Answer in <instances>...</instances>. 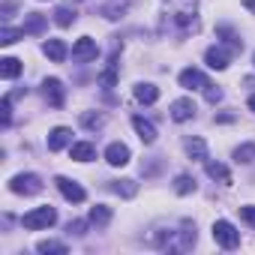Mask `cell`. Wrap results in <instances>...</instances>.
<instances>
[{
    "label": "cell",
    "instance_id": "cell-31",
    "mask_svg": "<svg viewBox=\"0 0 255 255\" xmlns=\"http://www.w3.org/2000/svg\"><path fill=\"white\" fill-rule=\"evenodd\" d=\"M114 84H117V66L111 63V66H108V69L99 75V87H102V90H111Z\"/></svg>",
    "mask_w": 255,
    "mask_h": 255
},
{
    "label": "cell",
    "instance_id": "cell-4",
    "mask_svg": "<svg viewBox=\"0 0 255 255\" xmlns=\"http://www.w3.org/2000/svg\"><path fill=\"white\" fill-rule=\"evenodd\" d=\"M213 240H216L222 249H237V246H240V231H237L228 219H216V222H213Z\"/></svg>",
    "mask_w": 255,
    "mask_h": 255
},
{
    "label": "cell",
    "instance_id": "cell-11",
    "mask_svg": "<svg viewBox=\"0 0 255 255\" xmlns=\"http://www.w3.org/2000/svg\"><path fill=\"white\" fill-rule=\"evenodd\" d=\"M69 144H72V129L69 126H54V129L48 132V150L51 153H57V150H63Z\"/></svg>",
    "mask_w": 255,
    "mask_h": 255
},
{
    "label": "cell",
    "instance_id": "cell-36",
    "mask_svg": "<svg viewBox=\"0 0 255 255\" xmlns=\"http://www.w3.org/2000/svg\"><path fill=\"white\" fill-rule=\"evenodd\" d=\"M15 9H18V3H15V0H6V3L0 6V15H3V18H9V12H15Z\"/></svg>",
    "mask_w": 255,
    "mask_h": 255
},
{
    "label": "cell",
    "instance_id": "cell-16",
    "mask_svg": "<svg viewBox=\"0 0 255 255\" xmlns=\"http://www.w3.org/2000/svg\"><path fill=\"white\" fill-rule=\"evenodd\" d=\"M69 156L75 162H90V159H96V147L90 141H72L69 144Z\"/></svg>",
    "mask_w": 255,
    "mask_h": 255
},
{
    "label": "cell",
    "instance_id": "cell-21",
    "mask_svg": "<svg viewBox=\"0 0 255 255\" xmlns=\"http://www.w3.org/2000/svg\"><path fill=\"white\" fill-rule=\"evenodd\" d=\"M111 192L120 195V198H135L138 183H135V180H111Z\"/></svg>",
    "mask_w": 255,
    "mask_h": 255
},
{
    "label": "cell",
    "instance_id": "cell-24",
    "mask_svg": "<svg viewBox=\"0 0 255 255\" xmlns=\"http://www.w3.org/2000/svg\"><path fill=\"white\" fill-rule=\"evenodd\" d=\"M216 36H222L225 45H231V51H240V48H243V39H240L228 24H219V27H216Z\"/></svg>",
    "mask_w": 255,
    "mask_h": 255
},
{
    "label": "cell",
    "instance_id": "cell-25",
    "mask_svg": "<svg viewBox=\"0 0 255 255\" xmlns=\"http://www.w3.org/2000/svg\"><path fill=\"white\" fill-rule=\"evenodd\" d=\"M81 126H84V129H102V126H105V114L102 111H84L81 114Z\"/></svg>",
    "mask_w": 255,
    "mask_h": 255
},
{
    "label": "cell",
    "instance_id": "cell-35",
    "mask_svg": "<svg viewBox=\"0 0 255 255\" xmlns=\"http://www.w3.org/2000/svg\"><path fill=\"white\" fill-rule=\"evenodd\" d=\"M204 96H207V102H219V99H222V90L213 87V84H207V87H204Z\"/></svg>",
    "mask_w": 255,
    "mask_h": 255
},
{
    "label": "cell",
    "instance_id": "cell-27",
    "mask_svg": "<svg viewBox=\"0 0 255 255\" xmlns=\"http://www.w3.org/2000/svg\"><path fill=\"white\" fill-rule=\"evenodd\" d=\"M36 252H42V255H63L66 252V243H60V240H39L36 243Z\"/></svg>",
    "mask_w": 255,
    "mask_h": 255
},
{
    "label": "cell",
    "instance_id": "cell-10",
    "mask_svg": "<svg viewBox=\"0 0 255 255\" xmlns=\"http://www.w3.org/2000/svg\"><path fill=\"white\" fill-rule=\"evenodd\" d=\"M177 81H180V87H183V90H204V87L210 84V81H207V75H204L201 69H192V66H189V69H183Z\"/></svg>",
    "mask_w": 255,
    "mask_h": 255
},
{
    "label": "cell",
    "instance_id": "cell-13",
    "mask_svg": "<svg viewBox=\"0 0 255 255\" xmlns=\"http://www.w3.org/2000/svg\"><path fill=\"white\" fill-rule=\"evenodd\" d=\"M42 93H45V99H48V105H51V108H60V105H63V99H66L63 84H60L57 78H45V81H42Z\"/></svg>",
    "mask_w": 255,
    "mask_h": 255
},
{
    "label": "cell",
    "instance_id": "cell-26",
    "mask_svg": "<svg viewBox=\"0 0 255 255\" xmlns=\"http://www.w3.org/2000/svg\"><path fill=\"white\" fill-rule=\"evenodd\" d=\"M234 162H243V165H249V162H255V141H249V144H240V147H234Z\"/></svg>",
    "mask_w": 255,
    "mask_h": 255
},
{
    "label": "cell",
    "instance_id": "cell-5",
    "mask_svg": "<svg viewBox=\"0 0 255 255\" xmlns=\"http://www.w3.org/2000/svg\"><path fill=\"white\" fill-rule=\"evenodd\" d=\"M9 189H12L15 195H36V192H42V177L33 174V171L15 174V177L9 180Z\"/></svg>",
    "mask_w": 255,
    "mask_h": 255
},
{
    "label": "cell",
    "instance_id": "cell-19",
    "mask_svg": "<svg viewBox=\"0 0 255 255\" xmlns=\"http://www.w3.org/2000/svg\"><path fill=\"white\" fill-rule=\"evenodd\" d=\"M87 222H90V225H96V228H105V225L111 222V207H105V204H96V207H90V213H87Z\"/></svg>",
    "mask_w": 255,
    "mask_h": 255
},
{
    "label": "cell",
    "instance_id": "cell-2",
    "mask_svg": "<svg viewBox=\"0 0 255 255\" xmlns=\"http://www.w3.org/2000/svg\"><path fill=\"white\" fill-rule=\"evenodd\" d=\"M57 222V210L51 204H42V207H33L21 216V225L30 228V231H39V228H51Z\"/></svg>",
    "mask_w": 255,
    "mask_h": 255
},
{
    "label": "cell",
    "instance_id": "cell-30",
    "mask_svg": "<svg viewBox=\"0 0 255 255\" xmlns=\"http://www.w3.org/2000/svg\"><path fill=\"white\" fill-rule=\"evenodd\" d=\"M75 21V12L69 9V6H60V9H54V24H60V27H69Z\"/></svg>",
    "mask_w": 255,
    "mask_h": 255
},
{
    "label": "cell",
    "instance_id": "cell-15",
    "mask_svg": "<svg viewBox=\"0 0 255 255\" xmlns=\"http://www.w3.org/2000/svg\"><path fill=\"white\" fill-rule=\"evenodd\" d=\"M42 51H45V57H48L51 63H63V60H66V54H69V48H66V42H63V39H45Z\"/></svg>",
    "mask_w": 255,
    "mask_h": 255
},
{
    "label": "cell",
    "instance_id": "cell-20",
    "mask_svg": "<svg viewBox=\"0 0 255 255\" xmlns=\"http://www.w3.org/2000/svg\"><path fill=\"white\" fill-rule=\"evenodd\" d=\"M204 171H207V177H213V180H219V183H231V171H228L222 162L207 159V162H204Z\"/></svg>",
    "mask_w": 255,
    "mask_h": 255
},
{
    "label": "cell",
    "instance_id": "cell-7",
    "mask_svg": "<svg viewBox=\"0 0 255 255\" xmlns=\"http://www.w3.org/2000/svg\"><path fill=\"white\" fill-rule=\"evenodd\" d=\"M54 183H57V189H60V195L66 198V201H72V204H81L84 198H87V192L75 183V180H69V177H54Z\"/></svg>",
    "mask_w": 255,
    "mask_h": 255
},
{
    "label": "cell",
    "instance_id": "cell-14",
    "mask_svg": "<svg viewBox=\"0 0 255 255\" xmlns=\"http://www.w3.org/2000/svg\"><path fill=\"white\" fill-rule=\"evenodd\" d=\"M132 129L138 132V138H141L144 144H153V141H156V126H153L147 117L135 114V117H132Z\"/></svg>",
    "mask_w": 255,
    "mask_h": 255
},
{
    "label": "cell",
    "instance_id": "cell-9",
    "mask_svg": "<svg viewBox=\"0 0 255 255\" xmlns=\"http://www.w3.org/2000/svg\"><path fill=\"white\" fill-rule=\"evenodd\" d=\"M96 54H99V45H96V39H90V36H81V39L72 45V57L81 60V63L96 60Z\"/></svg>",
    "mask_w": 255,
    "mask_h": 255
},
{
    "label": "cell",
    "instance_id": "cell-18",
    "mask_svg": "<svg viewBox=\"0 0 255 255\" xmlns=\"http://www.w3.org/2000/svg\"><path fill=\"white\" fill-rule=\"evenodd\" d=\"M183 150H186L192 159H198V162H207V144H204V138H195V135L183 138Z\"/></svg>",
    "mask_w": 255,
    "mask_h": 255
},
{
    "label": "cell",
    "instance_id": "cell-37",
    "mask_svg": "<svg viewBox=\"0 0 255 255\" xmlns=\"http://www.w3.org/2000/svg\"><path fill=\"white\" fill-rule=\"evenodd\" d=\"M243 6H246V9H252V12H255V0H243Z\"/></svg>",
    "mask_w": 255,
    "mask_h": 255
},
{
    "label": "cell",
    "instance_id": "cell-12",
    "mask_svg": "<svg viewBox=\"0 0 255 255\" xmlns=\"http://www.w3.org/2000/svg\"><path fill=\"white\" fill-rule=\"evenodd\" d=\"M105 162L114 165V168H123L126 162H129V147L120 144V141H111V144L105 147Z\"/></svg>",
    "mask_w": 255,
    "mask_h": 255
},
{
    "label": "cell",
    "instance_id": "cell-22",
    "mask_svg": "<svg viewBox=\"0 0 255 255\" xmlns=\"http://www.w3.org/2000/svg\"><path fill=\"white\" fill-rule=\"evenodd\" d=\"M45 24H48V18H45V15H39V12H30V15H24V24H21V30H24V33H42V30H45Z\"/></svg>",
    "mask_w": 255,
    "mask_h": 255
},
{
    "label": "cell",
    "instance_id": "cell-1",
    "mask_svg": "<svg viewBox=\"0 0 255 255\" xmlns=\"http://www.w3.org/2000/svg\"><path fill=\"white\" fill-rule=\"evenodd\" d=\"M195 222L189 219H171V222H156L147 234V243L162 249V252H189L195 246Z\"/></svg>",
    "mask_w": 255,
    "mask_h": 255
},
{
    "label": "cell",
    "instance_id": "cell-34",
    "mask_svg": "<svg viewBox=\"0 0 255 255\" xmlns=\"http://www.w3.org/2000/svg\"><path fill=\"white\" fill-rule=\"evenodd\" d=\"M87 225H90V222H84V219H72V222L66 225V231H69V234H75V237H81Z\"/></svg>",
    "mask_w": 255,
    "mask_h": 255
},
{
    "label": "cell",
    "instance_id": "cell-39",
    "mask_svg": "<svg viewBox=\"0 0 255 255\" xmlns=\"http://www.w3.org/2000/svg\"><path fill=\"white\" fill-rule=\"evenodd\" d=\"M252 63H255V54H252Z\"/></svg>",
    "mask_w": 255,
    "mask_h": 255
},
{
    "label": "cell",
    "instance_id": "cell-23",
    "mask_svg": "<svg viewBox=\"0 0 255 255\" xmlns=\"http://www.w3.org/2000/svg\"><path fill=\"white\" fill-rule=\"evenodd\" d=\"M0 75H3L6 81L18 78V75H21V60H15V57H3V60H0Z\"/></svg>",
    "mask_w": 255,
    "mask_h": 255
},
{
    "label": "cell",
    "instance_id": "cell-3",
    "mask_svg": "<svg viewBox=\"0 0 255 255\" xmlns=\"http://www.w3.org/2000/svg\"><path fill=\"white\" fill-rule=\"evenodd\" d=\"M168 9H171V18L180 30H189L195 27V0H165Z\"/></svg>",
    "mask_w": 255,
    "mask_h": 255
},
{
    "label": "cell",
    "instance_id": "cell-17",
    "mask_svg": "<svg viewBox=\"0 0 255 255\" xmlns=\"http://www.w3.org/2000/svg\"><path fill=\"white\" fill-rule=\"evenodd\" d=\"M132 93H135V99H138V102H144V105H153V102L159 99V87H156V84H150V81H138Z\"/></svg>",
    "mask_w": 255,
    "mask_h": 255
},
{
    "label": "cell",
    "instance_id": "cell-8",
    "mask_svg": "<svg viewBox=\"0 0 255 255\" xmlns=\"http://www.w3.org/2000/svg\"><path fill=\"white\" fill-rule=\"evenodd\" d=\"M168 111H171V120H174V123H186V120L195 117V102H192L189 96H180V99L171 102Z\"/></svg>",
    "mask_w": 255,
    "mask_h": 255
},
{
    "label": "cell",
    "instance_id": "cell-29",
    "mask_svg": "<svg viewBox=\"0 0 255 255\" xmlns=\"http://www.w3.org/2000/svg\"><path fill=\"white\" fill-rule=\"evenodd\" d=\"M21 36H24V30H15V27H9V24L0 27V45H12V42H18Z\"/></svg>",
    "mask_w": 255,
    "mask_h": 255
},
{
    "label": "cell",
    "instance_id": "cell-6",
    "mask_svg": "<svg viewBox=\"0 0 255 255\" xmlns=\"http://www.w3.org/2000/svg\"><path fill=\"white\" fill-rule=\"evenodd\" d=\"M204 63H207L210 69L222 72V69H228V63H231V51H228L225 45H213V48L204 51Z\"/></svg>",
    "mask_w": 255,
    "mask_h": 255
},
{
    "label": "cell",
    "instance_id": "cell-28",
    "mask_svg": "<svg viewBox=\"0 0 255 255\" xmlns=\"http://www.w3.org/2000/svg\"><path fill=\"white\" fill-rule=\"evenodd\" d=\"M174 192H177V195H189V192H195V177H189V174H177V177H174Z\"/></svg>",
    "mask_w": 255,
    "mask_h": 255
},
{
    "label": "cell",
    "instance_id": "cell-32",
    "mask_svg": "<svg viewBox=\"0 0 255 255\" xmlns=\"http://www.w3.org/2000/svg\"><path fill=\"white\" fill-rule=\"evenodd\" d=\"M0 111H3V126H9V123H12V93L3 96V102H0Z\"/></svg>",
    "mask_w": 255,
    "mask_h": 255
},
{
    "label": "cell",
    "instance_id": "cell-33",
    "mask_svg": "<svg viewBox=\"0 0 255 255\" xmlns=\"http://www.w3.org/2000/svg\"><path fill=\"white\" fill-rule=\"evenodd\" d=\"M240 219H243L249 228H255V204H246V207H240Z\"/></svg>",
    "mask_w": 255,
    "mask_h": 255
},
{
    "label": "cell",
    "instance_id": "cell-38",
    "mask_svg": "<svg viewBox=\"0 0 255 255\" xmlns=\"http://www.w3.org/2000/svg\"><path fill=\"white\" fill-rule=\"evenodd\" d=\"M249 108H252V111H255V93H252V96H249Z\"/></svg>",
    "mask_w": 255,
    "mask_h": 255
}]
</instances>
